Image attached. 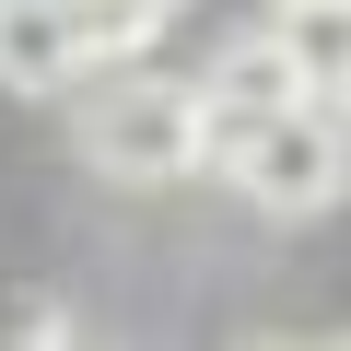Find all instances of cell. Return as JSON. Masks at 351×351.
I'll use <instances>...</instances> for the list:
<instances>
[{
  "label": "cell",
  "instance_id": "52a82bcc",
  "mask_svg": "<svg viewBox=\"0 0 351 351\" xmlns=\"http://www.w3.org/2000/svg\"><path fill=\"white\" fill-rule=\"evenodd\" d=\"M164 12H176V0H164Z\"/></svg>",
  "mask_w": 351,
  "mask_h": 351
},
{
  "label": "cell",
  "instance_id": "277c9868",
  "mask_svg": "<svg viewBox=\"0 0 351 351\" xmlns=\"http://www.w3.org/2000/svg\"><path fill=\"white\" fill-rule=\"evenodd\" d=\"M0 82H12V94H71L82 82L59 0H0Z\"/></svg>",
  "mask_w": 351,
  "mask_h": 351
},
{
  "label": "cell",
  "instance_id": "8992f818",
  "mask_svg": "<svg viewBox=\"0 0 351 351\" xmlns=\"http://www.w3.org/2000/svg\"><path fill=\"white\" fill-rule=\"evenodd\" d=\"M339 117H351V82H339Z\"/></svg>",
  "mask_w": 351,
  "mask_h": 351
},
{
  "label": "cell",
  "instance_id": "3957f363",
  "mask_svg": "<svg viewBox=\"0 0 351 351\" xmlns=\"http://www.w3.org/2000/svg\"><path fill=\"white\" fill-rule=\"evenodd\" d=\"M269 36H281V59H293V94L339 106V82H351V0H281Z\"/></svg>",
  "mask_w": 351,
  "mask_h": 351
},
{
  "label": "cell",
  "instance_id": "7a4b0ae2",
  "mask_svg": "<svg viewBox=\"0 0 351 351\" xmlns=\"http://www.w3.org/2000/svg\"><path fill=\"white\" fill-rule=\"evenodd\" d=\"M82 164L117 176V188H176L199 164V94L188 82H141L117 59V82H94V106H82Z\"/></svg>",
  "mask_w": 351,
  "mask_h": 351
},
{
  "label": "cell",
  "instance_id": "5b68a950",
  "mask_svg": "<svg viewBox=\"0 0 351 351\" xmlns=\"http://www.w3.org/2000/svg\"><path fill=\"white\" fill-rule=\"evenodd\" d=\"M59 24H71V59L82 71H117L164 36V0H59Z\"/></svg>",
  "mask_w": 351,
  "mask_h": 351
},
{
  "label": "cell",
  "instance_id": "6da1fadb",
  "mask_svg": "<svg viewBox=\"0 0 351 351\" xmlns=\"http://www.w3.org/2000/svg\"><path fill=\"white\" fill-rule=\"evenodd\" d=\"M223 176L246 188V211H269V223H316V211L351 199V117L316 106V94H293V106H269V117L223 152Z\"/></svg>",
  "mask_w": 351,
  "mask_h": 351
}]
</instances>
